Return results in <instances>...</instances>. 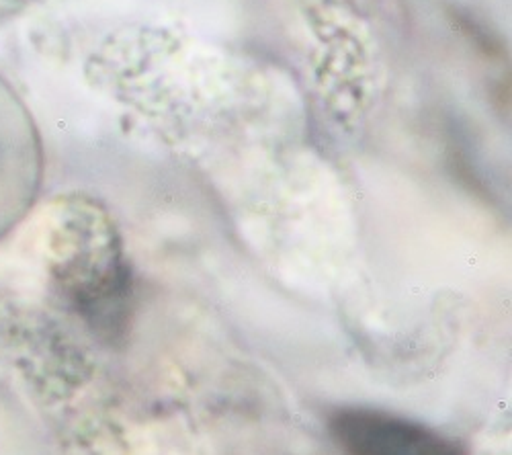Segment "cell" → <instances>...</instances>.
Wrapping results in <instances>:
<instances>
[{"instance_id":"cell-2","label":"cell","mask_w":512,"mask_h":455,"mask_svg":"<svg viewBox=\"0 0 512 455\" xmlns=\"http://www.w3.org/2000/svg\"><path fill=\"white\" fill-rule=\"evenodd\" d=\"M328 431L347 455H465L457 439L379 408H338Z\"/></svg>"},{"instance_id":"cell-1","label":"cell","mask_w":512,"mask_h":455,"mask_svg":"<svg viewBox=\"0 0 512 455\" xmlns=\"http://www.w3.org/2000/svg\"><path fill=\"white\" fill-rule=\"evenodd\" d=\"M54 279L62 300L99 335L117 337L127 320L130 277L113 230L93 208H70Z\"/></svg>"}]
</instances>
